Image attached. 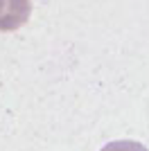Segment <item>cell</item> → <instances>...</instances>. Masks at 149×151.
I'll return each instance as SVG.
<instances>
[{"mask_svg":"<svg viewBox=\"0 0 149 151\" xmlns=\"http://www.w3.org/2000/svg\"><path fill=\"white\" fill-rule=\"evenodd\" d=\"M32 16V0H0V32H16Z\"/></svg>","mask_w":149,"mask_h":151,"instance_id":"cell-1","label":"cell"},{"mask_svg":"<svg viewBox=\"0 0 149 151\" xmlns=\"http://www.w3.org/2000/svg\"><path fill=\"white\" fill-rule=\"evenodd\" d=\"M102 151H149L145 145L136 142V140H115L102 147Z\"/></svg>","mask_w":149,"mask_h":151,"instance_id":"cell-2","label":"cell"}]
</instances>
